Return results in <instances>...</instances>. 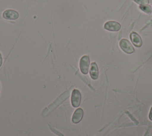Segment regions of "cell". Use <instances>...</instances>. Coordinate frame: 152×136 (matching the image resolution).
<instances>
[{
    "label": "cell",
    "mask_w": 152,
    "mask_h": 136,
    "mask_svg": "<svg viewBox=\"0 0 152 136\" xmlns=\"http://www.w3.org/2000/svg\"><path fill=\"white\" fill-rule=\"evenodd\" d=\"M136 3L139 4L140 5H148L149 3V0H133Z\"/></svg>",
    "instance_id": "10"
},
{
    "label": "cell",
    "mask_w": 152,
    "mask_h": 136,
    "mask_svg": "<svg viewBox=\"0 0 152 136\" xmlns=\"http://www.w3.org/2000/svg\"><path fill=\"white\" fill-rule=\"evenodd\" d=\"M90 60L88 55L83 56L80 60V69L82 73L86 75L88 72Z\"/></svg>",
    "instance_id": "1"
},
{
    "label": "cell",
    "mask_w": 152,
    "mask_h": 136,
    "mask_svg": "<svg viewBox=\"0 0 152 136\" xmlns=\"http://www.w3.org/2000/svg\"><path fill=\"white\" fill-rule=\"evenodd\" d=\"M83 116V110L81 108L77 109L73 113L72 117V121L74 123H77L80 122Z\"/></svg>",
    "instance_id": "7"
},
{
    "label": "cell",
    "mask_w": 152,
    "mask_h": 136,
    "mask_svg": "<svg viewBox=\"0 0 152 136\" xmlns=\"http://www.w3.org/2000/svg\"><path fill=\"white\" fill-rule=\"evenodd\" d=\"M81 95L78 89H74L71 95V104L74 107H77L80 104Z\"/></svg>",
    "instance_id": "3"
},
{
    "label": "cell",
    "mask_w": 152,
    "mask_h": 136,
    "mask_svg": "<svg viewBox=\"0 0 152 136\" xmlns=\"http://www.w3.org/2000/svg\"><path fill=\"white\" fill-rule=\"evenodd\" d=\"M3 17L6 20H14L18 17V13L14 10H6L2 14Z\"/></svg>",
    "instance_id": "5"
},
{
    "label": "cell",
    "mask_w": 152,
    "mask_h": 136,
    "mask_svg": "<svg viewBox=\"0 0 152 136\" xmlns=\"http://www.w3.org/2000/svg\"><path fill=\"white\" fill-rule=\"evenodd\" d=\"M90 75L91 78L96 80L99 77V70L97 64L95 62H93L90 65Z\"/></svg>",
    "instance_id": "8"
},
{
    "label": "cell",
    "mask_w": 152,
    "mask_h": 136,
    "mask_svg": "<svg viewBox=\"0 0 152 136\" xmlns=\"http://www.w3.org/2000/svg\"><path fill=\"white\" fill-rule=\"evenodd\" d=\"M121 27V24L118 22L115 21H109L105 23L104 24V28L106 30L112 32H116L119 30Z\"/></svg>",
    "instance_id": "4"
},
{
    "label": "cell",
    "mask_w": 152,
    "mask_h": 136,
    "mask_svg": "<svg viewBox=\"0 0 152 136\" xmlns=\"http://www.w3.org/2000/svg\"><path fill=\"white\" fill-rule=\"evenodd\" d=\"M2 58L1 54V53H0V67H1V65H2Z\"/></svg>",
    "instance_id": "12"
},
{
    "label": "cell",
    "mask_w": 152,
    "mask_h": 136,
    "mask_svg": "<svg viewBox=\"0 0 152 136\" xmlns=\"http://www.w3.org/2000/svg\"><path fill=\"white\" fill-rule=\"evenodd\" d=\"M130 39L133 45L136 47H140L142 44L141 36L135 32H132L130 34Z\"/></svg>",
    "instance_id": "6"
},
{
    "label": "cell",
    "mask_w": 152,
    "mask_h": 136,
    "mask_svg": "<svg viewBox=\"0 0 152 136\" xmlns=\"http://www.w3.org/2000/svg\"><path fill=\"white\" fill-rule=\"evenodd\" d=\"M119 46L121 50L127 53V54H132L134 51V48L131 42L126 39H122L119 42Z\"/></svg>",
    "instance_id": "2"
},
{
    "label": "cell",
    "mask_w": 152,
    "mask_h": 136,
    "mask_svg": "<svg viewBox=\"0 0 152 136\" xmlns=\"http://www.w3.org/2000/svg\"><path fill=\"white\" fill-rule=\"evenodd\" d=\"M140 8L141 10L142 11L147 13V14H151L152 13V10L151 6L148 5H140Z\"/></svg>",
    "instance_id": "9"
},
{
    "label": "cell",
    "mask_w": 152,
    "mask_h": 136,
    "mask_svg": "<svg viewBox=\"0 0 152 136\" xmlns=\"http://www.w3.org/2000/svg\"><path fill=\"white\" fill-rule=\"evenodd\" d=\"M148 118H149L150 120L152 121V106H151V109H150V113H149Z\"/></svg>",
    "instance_id": "11"
}]
</instances>
